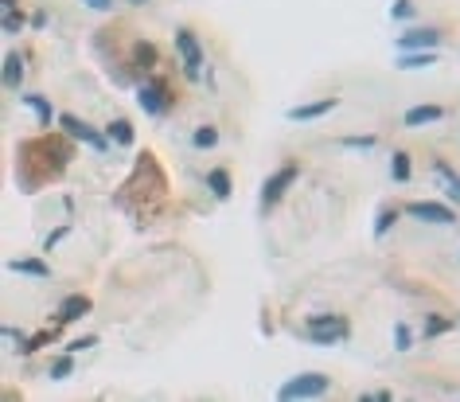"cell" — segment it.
Instances as JSON below:
<instances>
[{
  "label": "cell",
  "mask_w": 460,
  "mask_h": 402,
  "mask_svg": "<svg viewBox=\"0 0 460 402\" xmlns=\"http://www.w3.org/2000/svg\"><path fill=\"white\" fill-rule=\"evenodd\" d=\"M304 328H308V340L312 344H335V340H343L351 332V324L343 320V316L335 313H316V316H304Z\"/></svg>",
  "instance_id": "6da1fadb"
},
{
  "label": "cell",
  "mask_w": 460,
  "mask_h": 402,
  "mask_svg": "<svg viewBox=\"0 0 460 402\" xmlns=\"http://www.w3.org/2000/svg\"><path fill=\"white\" fill-rule=\"evenodd\" d=\"M320 394H327V375L308 371V375H296V379H288V383H281L277 398L293 402V398H320Z\"/></svg>",
  "instance_id": "7a4b0ae2"
},
{
  "label": "cell",
  "mask_w": 460,
  "mask_h": 402,
  "mask_svg": "<svg viewBox=\"0 0 460 402\" xmlns=\"http://www.w3.org/2000/svg\"><path fill=\"white\" fill-rule=\"evenodd\" d=\"M176 51H179V63H184V74L195 82L203 74V48H199L191 28H179L176 32Z\"/></svg>",
  "instance_id": "3957f363"
},
{
  "label": "cell",
  "mask_w": 460,
  "mask_h": 402,
  "mask_svg": "<svg viewBox=\"0 0 460 402\" xmlns=\"http://www.w3.org/2000/svg\"><path fill=\"white\" fill-rule=\"evenodd\" d=\"M296 176H301V164H296V160L281 164L277 172H273L269 180L262 184V203H265V207H273V203H277V199H281V196H285V191L296 184Z\"/></svg>",
  "instance_id": "277c9868"
},
{
  "label": "cell",
  "mask_w": 460,
  "mask_h": 402,
  "mask_svg": "<svg viewBox=\"0 0 460 402\" xmlns=\"http://www.w3.org/2000/svg\"><path fill=\"white\" fill-rule=\"evenodd\" d=\"M137 102H140V110H145L148 118H160V113L172 106V94H168V86H164L160 79H148L145 86L137 90Z\"/></svg>",
  "instance_id": "5b68a950"
},
{
  "label": "cell",
  "mask_w": 460,
  "mask_h": 402,
  "mask_svg": "<svg viewBox=\"0 0 460 402\" xmlns=\"http://www.w3.org/2000/svg\"><path fill=\"white\" fill-rule=\"evenodd\" d=\"M59 125L67 129V133L74 137V141H86V145H90V149H98V152L109 145V137H106V133H98V129H90L82 118H74V113H59Z\"/></svg>",
  "instance_id": "8992f818"
},
{
  "label": "cell",
  "mask_w": 460,
  "mask_h": 402,
  "mask_svg": "<svg viewBox=\"0 0 460 402\" xmlns=\"http://www.w3.org/2000/svg\"><path fill=\"white\" fill-rule=\"evenodd\" d=\"M405 215H413V219H421V223H456L452 207L433 203V199H417V203H405Z\"/></svg>",
  "instance_id": "52a82bcc"
},
{
  "label": "cell",
  "mask_w": 460,
  "mask_h": 402,
  "mask_svg": "<svg viewBox=\"0 0 460 402\" xmlns=\"http://www.w3.org/2000/svg\"><path fill=\"white\" fill-rule=\"evenodd\" d=\"M437 43H441L437 28H413V32L398 35V51H433Z\"/></svg>",
  "instance_id": "ba28073f"
},
{
  "label": "cell",
  "mask_w": 460,
  "mask_h": 402,
  "mask_svg": "<svg viewBox=\"0 0 460 402\" xmlns=\"http://www.w3.org/2000/svg\"><path fill=\"white\" fill-rule=\"evenodd\" d=\"M340 106V98H320V102H304V106H293L288 110V121H316L324 113H332Z\"/></svg>",
  "instance_id": "9c48e42d"
},
{
  "label": "cell",
  "mask_w": 460,
  "mask_h": 402,
  "mask_svg": "<svg viewBox=\"0 0 460 402\" xmlns=\"http://www.w3.org/2000/svg\"><path fill=\"white\" fill-rule=\"evenodd\" d=\"M94 308V301L86 297V293H74V297H67L59 305V324H74V320H82L86 313Z\"/></svg>",
  "instance_id": "30bf717a"
},
{
  "label": "cell",
  "mask_w": 460,
  "mask_h": 402,
  "mask_svg": "<svg viewBox=\"0 0 460 402\" xmlns=\"http://www.w3.org/2000/svg\"><path fill=\"white\" fill-rule=\"evenodd\" d=\"M437 55L433 51H398V67L402 71H421V67H433Z\"/></svg>",
  "instance_id": "8fae6325"
},
{
  "label": "cell",
  "mask_w": 460,
  "mask_h": 402,
  "mask_svg": "<svg viewBox=\"0 0 460 402\" xmlns=\"http://www.w3.org/2000/svg\"><path fill=\"white\" fill-rule=\"evenodd\" d=\"M8 269L12 274H28V277H51V266L39 258H16V262H8Z\"/></svg>",
  "instance_id": "7c38bea8"
},
{
  "label": "cell",
  "mask_w": 460,
  "mask_h": 402,
  "mask_svg": "<svg viewBox=\"0 0 460 402\" xmlns=\"http://www.w3.org/2000/svg\"><path fill=\"white\" fill-rule=\"evenodd\" d=\"M441 106H413L410 113H405V125L417 129V125H429V121H441Z\"/></svg>",
  "instance_id": "4fadbf2b"
},
{
  "label": "cell",
  "mask_w": 460,
  "mask_h": 402,
  "mask_svg": "<svg viewBox=\"0 0 460 402\" xmlns=\"http://www.w3.org/2000/svg\"><path fill=\"white\" fill-rule=\"evenodd\" d=\"M207 188L215 199H230V172L226 168H211L207 172Z\"/></svg>",
  "instance_id": "5bb4252c"
},
{
  "label": "cell",
  "mask_w": 460,
  "mask_h": 402,
  "mask_svg": "<svg viewBox=\"0 0 460 402\" xmlns=\"http://www.w3.org/2000/svg\"><path fill=\"white\" fill-rule=\"evenodd\" d=\"M20 79H23V55L8 51V55H4V86L16 90V86H20Z\"/></svg>",
  "instance_id": "9a60e30c"
},
{
  "label": "cell",
  "mask_w": 460,
  "mask_h": 402,
  "mask_svg": "<svg viewBox=\"0 0 460 402\" xmlns=\"http://www.w3.org/2000/svg\"><path fill=\"white\" fill-rule=\"evenodd\" d=\"M23 106H31V110H35V118H39V125H51L55 121V110H51V102H47L43 94H23Z\"/></svg>",
  "instance_id": "2e32d148"
},
{
  "label": "cell",
  "mask_w": 460,
  "mask_h": 402,
  "mask_svg": "<svg viewBox=\"0 0 460 402\" xmlns=\"http://www.w3.org/2000/svg\"><path fill=\"white\" fill-rule=\"evenodd\" d=\"M106 137L113 145H133V125L125 118H117V121H109V125H106Z\"/></svg>",
  "instance_id": "e0dca14e"
},
{
  "label": "cell",
  "mask_w": 460,
  "mask_h": 402,
  "mask_svg": "<svg viewBox=\"0 0 460 402\" xmlns=\"http://www.w3.org/2000/svg\"><path fill=\"white\" fill-rule=\"evenodd\" d=\"M433 168H437V176H441V180H444V188H449V199H456V203H460V176L452 172V168L444 164V160H437Z\"/></svg>",
  "instance_id": "ac0fdd59"
},
{
  "label": "cell",
  "mask_w": 460,
  "mask_h": 402,
  "mask_svg": "<svg viewBox=\"0 0 460 402\" xmlns=\"http://www.w3.org/2000/svg\"><path fill=\"white\" fill-rule=\"evenodd\" d=\"M133 63H137L140 71H148V67H156V48H152V43H145V40H140L137 48H133Z\"/></svg>",
  "instance_id": "d6986e66"
},
{
  "label": "cell",
  "mask_w": 460,
  "mask_h": 402,
  "mask_svg": "<svg viewBox=\"0 0 460 402\" xmlns=\"http://www.w3.org/2000/svg\"><path fill=\"white\" fill-rule=\"evenodd\" d=\"M191 145H195V149H215V145H218V129L215 125H199L191 133Z\"/></svg>",
  "instance_id": "ffe728a7"
},
{
  "label": "cell",
  "mask_w": 460,
  "mask_h": 402,
  "mask_svg": "<svg viewBox=\"0 0 460 402\" xmlns=\"http://www.w3.org/2000/svg\"><path fill=\"white\" fill-rule=\"evenodd\" d=\"M390 176H394L398 184L410 180V152H394V157H390Z\"/></svg>",
  "instance_id": "44dd1931"
},
{
  "label": "cell",
  "mask_w": 460,
  "mask_h": 402,
  "mask_svg": "<svg viewBox=\"0 0 460 402\" xmlns=\"http://www.w3.org/2000/svg\"><path fill=\"white\" fill-rule=\"evenodd\" d=\"M449 328H452V316H425V340L444 336Z\"/></svg>",
  "instance_id": "7402d4cb"
},
{
  "label": "cell",
  "mask_w": 460,
  "mask_h": 402,
  "mask_svg": "<svg viewBox=\"0 0 460 402\" xmlns=\"http://www.w3.org/2000/svg\"><path fill=\"white\" fill-rule=\"evenodd\" d=\"M394 223H398V211H394V207H382V211H378V219H374V235H390V227H394Z\"/></svg>",
  "instance_id": "603a6c76"
},
{
  "label": "cell",
  "mask_w": 460,
  "mask_h": 402,
  "mask_svg": "<svg viewBox=\"0 0 460 402\" xmlns=\"http://www.w3.org/2000/svg\"><path fill=\"white\" fill-rule=\"evenodd\" d=\"M70 371H74V359H70V352H67V355H59V359L51 363V379H55V383H59V379H67Z\"/></svg>",
  "instance_id": "cb8c5ba5"
},
{
  "label": "cell",
  "mask_w": 460,
  "mask_h": 402,
  "mask_svg": "<svg viewBox=\"0 0 460 402\" xmlns=\"http://www.w3.org/2000/svg\"><path fill=\"white\" fill-rule=\"evenodd\" d=\"M410 344H413L410 324H398V328H394V347H398V352H410Z\"/></svg>",
  "instance_id": "d4e9b609"
},
{
  "label": "cell",
  "mask_w": 460,
  "mask_h": 402,
  "mask_svg": "<svg viewBox=\"0 0 460 402\" xmlns=\"http://www.w3.org/2000/svg\"><path fill=\"white\" fill-rule=\"evenodd\" d=\"M20 28H23V16H20L16 9H8V12H4V35H16Z\"/></svg>",
  "instance_id": "484cf974"
},
{
  "label": "cell",
  "mask_w": 460,
  "mask_h": 402,
  "mask_svg": "<svg viewBox=\"0 0 460 402\" xmlns=\"http://www.w3.org/2000/svg\"><path fill=\"white\" fill-rule=\"evenodd\" d=\"M51 340H55V332H39V336H31L28 344H23V355L39 352V347H43V344H51Z\"/></svg>",
  "instance_id": "4316f807"
},
{
  "label": "cell",
  "mask_w": 460,
  "mask_h": 402,
  "mask_svg": "<svg viewBox=\"0 0 460 402\" xmlns=\"http://www.w3.org/2000/svg\"><path fill=\"white\" fill-rule=\"evenodd\" d=\"M90 347H98V336H78V340H70L67 352L74 355V352H90Z\"/></svg>",
  "instance_id": "83f0119b"
},
{
  "label": "cell",
  "mask_w": 460,
  "mask_h": 402,
  "mask_svg": "<svg viewBox=\"0 0 460 402\" xmlns=\"http://www.w3.org/2000/svg\"><path fill=\"white\" fill-rule=\"evenodd\" d=\"M340 145H347V149H374V137L366 133V137H343Z\"/></svg>",
  "instance_id": "f1b7e54d"
},
{
  "label": "cell",
  "mask_w": 460,
  "mask_h": 402,
  "mask_svg": "<svg viewBox=\"0 0 460 402\" xmlns=\"http://www.w3.org/2000/svg\"><path fill=\"white\" fill-rule=\"evenodd\" d=\"M390 16H394V20H410L413 16V4H410V0H398L394 9H390Z\"/></svg>",
  "instance_id": "f546056e"
},
{
  "label": "cell",
  "mask_w": 460,
  "mask_h": 402,
  "mask_svg": "<svg viewBox=\"0 0 460 402\" xmlns=\"http://www.w3.org/2000/svg\"><path fill=\"white\" fill-rule=\"evenodd\" d=\"M67 230H70V227H59V230H51V235L43 238V250H55V242H62V238H67Z\"/></svg>",
  "instance_id": "4dcf8cb0"
},
{
  "label": "cell",
  "mask_w": 460,
  "mask_h": 402,
  "mask_svg": "<svg viewBox=\"0 0 460 402\" xmlns=\"http://www.w3.org/2000/svg\"><path fill=\"white\" fill-rule=\"evenodd\" d=\"M82 4H90L94 12H109V9H113V0H82Z\"/></svg>",
  "instance_id": "1f68e13d"
},
{
  "label": "cell",
  "mask_w": 460,
  "mask_h": 402,
  "mask_svg": "<svg viewBox=\"0 0 460 402\" xmlns=\"http://www.w3.org/2000/svg\"><path fill=\"white\" fill-rule=\"evenodd\" d=\"M0 4H4V12H8V9H16V0H0Z\"/></svg>",
  "instance_id": "d6a6232c"
},
{
  "label": "cell",
  "mask_w": 460,
  "mask_h": 402,
  "mask_svg": "<svg viewBox=\"0 0 460 402\" xmlns=\"http://www.w3.org/2000/svg\"><path fill=\"white\" fill-rule=\"evenodd\" d=\"M133 4H148V0H133Z\"/></svg>",
  "instance_id": "836d02e7"
}]
</instances>
